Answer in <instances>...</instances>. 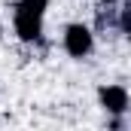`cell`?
Listing matches in <instances>:
<instances>
[{
    "instance_id": "obj_2",
    "label": "cell",
    "mask_w": 131,
    "mask_h": 131,
    "mask_svg": "<svg viewBox=\"0 0 131 131\" xmlns=\"http://www.w3.org/2000/svg\"><path fill=\"white\" fill-rule=\"evenodd\" d=\"M98 104H101V110H104L107 116H125L128 107H131V95H128L125 85L107 82V85L98 89Z\"/></svg>"
},
{
    "instance_id": "obj_3",
    "label": "cell",
    "mask_w": 131,
    "mask_h": 131,
    "mask_svg": "<svg viewBox=\"0 0 131 131\" xmlns=\"http://www.w3.org/2000/svg\"><path fill=\"white\" fill-rule=\"evenodd\" d=\"M12 28H15V37L21 43H40L43 40V15L12 9Z\"/></svg>"
},
{
    "instance_id": "obj_7",
    "label": "cell",
    "mask_w": 131,
    "mask_h": 131,
    "mask_svg": "<svg viewBox=\"0 0 131 131\" xmlns=\"http://www.w3.org/2000/svg\"><path fill=\"white\" fill-rule=\"evenodd\" d=\"M101 3H122V0H101Z\"/></svg>"
},
{
    "instance_id": "obj_5",
    "label": "cell",
    "mask_w": 131,
    "mask_h": 131,
    "mask_svg": "<svg viewBox=\"0 0 131 131\" xmlns=\"http://www.w3.org/2000/svg\"><path fill=\"white\" fill-rule=\"evenodd\" d=\"M12 9H18V12H31V15H46L49 0H15Z\"/></svg>"
},
{
    "instance_id": "obj_1",
    "label": "cell",
    "mask_w": 131,
    "mask_h": 131,
    "mask_svg": "<svg viewBox=\"0 0 131 131\" xmlns=\"http://www.w3.org/2000/svg\"><path fill=\"white\" fill-rule=\"evenodd\" d=\"M61 46H64V52L70 58L82 61V58H89L95 52V31L89 25H82V21H70L64 28V34H61Z\"/></svg>"
},
{
    "instance_id": "obj_4",
    "label": "cell",
    "mask_w": 131,
    "mask_h": 131,
    "mask_svg": "<svg viewBox=\"0 0 131 131\" xmlns=\"http://www.w3.org/2000/svg\"><path fill=\"white\" fill-rule=\"evenodd\" d=\"M95 34H119V3H101L95 12Z\"/></svg>"
},
{
    "instance_id": "obj_6",
    "label": "cell",
    "mask_w": 131,
    "mask_h": 131,
    "mask_svg": "<svg viewBox=\"0 0 131 131\" xmlns=\"http://www.w3.org/2000/svg\"><path fill=\"white\" fill-rule=\"evenodd\" d=\"M110 128H113V131L125 128V116H113V119H110Z\"/></svg>"
}]
</instances>
